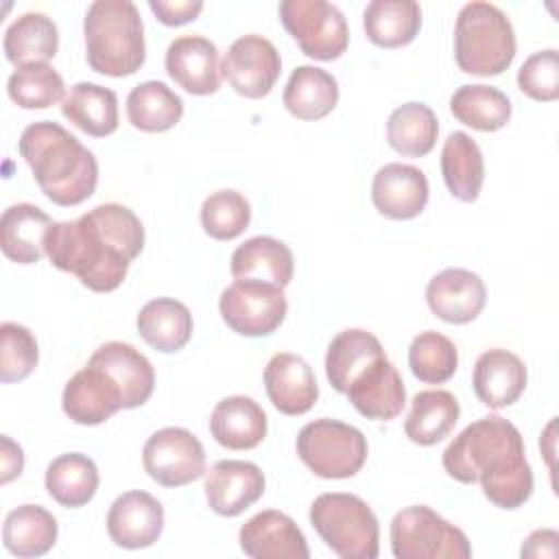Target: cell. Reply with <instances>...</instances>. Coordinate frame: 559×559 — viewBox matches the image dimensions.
<instances>
[{
	"instance_id": "b9f144b4",
	"label": "cell",
	"mask_w": 559,
	"mask_h": 559,
	"mask_svg": "<svg viewBox=\"0 0 559 559\" xmlns=\"http://www.w3.org/2000/svg\"><path fill=\"white\" fill-rule=\"evenodd\" d=\"M251 223V205L238 190H216L201 205V227L214 240H234Z\"/></svg>"
},
{
	"instance_id": "ffe728a7",
	"label": "cell",
	"mask_w": 559,
	"mask_h": 559,
	"mask_svg": "<svg viewBox=\"0 0 559 559\" xmlns=\"http://www.w3.org/2000/svg\"><path fill=\"white\" fill-rule=\"evenodd\" d=\"M428 179L411 166L391 162L378 168L371 183V201L376 210L391 221H411L419 216L428 203Z\"/></svg>"
},
{
	"instance_id": "1f68e13d",
	"label": "cell",
	"mask_w": 559,
	"mask_h": 559,
	"mask_svg": "<svg viewBox=\"0 0 559 559\" xmlns=\"http://www.w3.org/2000/svg\"><path fill=\"white\" fill-rule=\"evenodd\" d=\"M459 415L461 406L454 393L445 389H426L413 395L404 432L417 445H435L454 430Z\"/></svg>"
},
{
	"instance_id": "e0dca14e",
	"label": "cell",
	"mask_w": 559,
	"mask_h": 559,
	"mask_svg": "<svg viewBox=\"0 0 559 559\" xmlns=\"http://www.w3.org/2000/svg\"><path fill=\"white\" fill-rule=\"evenodd\" d=\"M61 406L74 424L98 426L124 408V402L109 373L87 362L66 382Z\"/></svg>"
},
{
	"instance_id": "f35d334b",
	"label": "cell",
	"mask_w": 559,
	"mask_h": 559,
	"mask_svg": "<svg viewBox=\"0 0 559 559\" xmlns=\"http://www.w3.org/2000/svg\"><path fill=\"white\" fill-rule=\"evenodd\" d=\"M450 111L465 127L491 133L511 120V100L498 87L469 83L450 96Z\"/></svg>"
},
{
	"instance_id": "ee69618b",
	"label": "cell",
	"mask_w": 559,
	"mask_h": 559,
	"mask_svg": "<svg viewBox=\"0 0 559 559\" xmlns=\"http://www.w3.org/2000/svg\"><path fill=\"white\" fill-rule=\"evenodd\" d=\"M518 87L533 100L559 98V55L555 48L533 52L518 70Z\"/></svg>"
},
{
	"instance_id": "d4e9b609",
	"label": "cell",
	"mask_w": 559,
	"mask_h": 559,
	"mask_svg": "<svg viewBox=\"0 0 559 559\" xmlns=\"http://www.w3.org/2000/svg\"><path fill=\"white\" fill-rule=\"evenodd\" d=\"M234 280H255L286 288L295 273L293 251L273 236H253L236 247L229 260Z\"/></svg>"
},
{
	"instance_id": "8fae6325",
	"label": "cell",
	"mask_w": 559,
	"mask_h": 559,
	"mask_svg": "<svg viewBox=\"0 0 559 559\" xmlns=\"http://www.w3.org/2000/svg\"><path fill=\"white\" fill-rule=\"evenodd\" d=\"M144 472L162 487H183L205 474V450L186 428L153 432L142 448Z\"/></svg>"
},
{
	"instance_id": "f6af8a7d",
	"label": "cell",
	"mask_w": 559,
	"mask_h": 559,
	"mask_svg": "<svg viewBox=\"0 0 559 559\" xmlns=\"http://www.w3.org/2000/svg\"><path fill=\"white\" fill-rule=\"evenodd\" d=\"M148 9L155 17L166 26H181L194 22L203 11V2L199 0H148Z\"/></svg>"
},
{
	"instance_id": "8d00e7d4",
	"label": "cell",
	"mask_w": 559,
	"mask_h": 559,
	"mask_svg": "<svg viewBox=\"0 0 559 559\" xmlns=\"http://www.w3.org/2000/svg\"><path fill=\"white\" fill-rule=\"evenodd\" d=\"M439 135V122L435 111L426 103H404L395 107L386 120V142L404 157L428 155Z\"/></svg>"
},
{
	"instance_id": "7dc6e473",
	"label": "cell",
	"mask_w": 559,
	"mask_h": 559,
	"mask_svg": "<svg viewBox=\"0 0 559 559\" xmlns=\"http://www.w3.org/2000/svg\"><path fill=\"white\" fill-rule=\"evenodd\" d=\"M522 557H557L559 555V533L552 528L533 531L520 550Z\"/></svg>"
},
{
	"instance_id": "60d3db41",
	"label": "cell",
	"mask_w": 559,
	"mask_h": 559,
	"mask_svg": "<svg viewBox=\"0 0 559 559\" xmlns=\"http://www.w3.org/2000/svg\"><path fill=\"white\" fill-rule=\"evenodd\" d=\"M7 94L22 109H48L63 100L66 85L50 63H33L9 76Z\"/></svg>"
},
{
	"instance_id": "d590c367",
	"label": "cell",
	"mask_w": 559,
	"mask_h": 559,
	"mask_svg": "<svg viewBox=\"0 0 559 559\" xmlns=\"http://www.w3.org/2000/svg\"><path fill=\"white\" fill-rule=\"evenodd\" d=\"M2 542L15 557H41L57 542V520L39 504H22L4 518Z\"/></svg>"
},
{
	"instance_id": "ac0fdd59",
	"label": "cell",
	"mask_w": 559,
	"mask_h": 559,
	"mask_svg": "<svg viewBox=\"0 0 559 559\" xmlns=\"http://www.w3.org/2000/svg\"><path fill=\"white\" fill-rule=\"evenodd\" d=\"M345 395L362 417L373 421L395 419L406 404L404 380L386 354L367 365Z\"/></svg>"
},
{
	"instance_id": "d6a6232c",
	"label": "cell",
	"mask_w": 559,
	"mask_h": 559,
	"mask_svg": "<svg viewBox=\"0 0 559 559\" xmlns=\"http://www.w3.org/2000/svg\"><path fill=\"white\" fill-rule=\"evenodd\" d=\"M362 28L380 48H402L421 28V7L415 0H373L362 11Z\"/></svg>"
},
{
	"instance_id": "5bb4252c",
	"label": "cell",
	"mask_w": 559,
	"mask_h": 559,
	"mask_svg": "<svg viewBox=\"0 0 559 559\" xmlns=\"http://www.w3.org/2000/svg\"><path fill=\"white\" fill-rule=\"evenodd\" d=\"M168 76L192 96L218 92L223 61L214 41L203 35H181L170 41L164 59Z\"/></svg>"
},
{
	"instance_id": "ab89813d",
	"label": "cell",
	"mask_w": 559,
	"mask_h": 559,
	"mask_svg": "<svg viewBox=\"0 0 559 559\" xmlns=\"http://www.w3.org/2000/svg\"><path fill=\"white\" fill-rule=\"evenodd\" d=\"M408 367L419 382L443 384L459 367L456 345L441 332H419L408 347Z\"/></svg>"
},
{
	"instance_id": "74e56055",
	"label": "cell",
	"mask_w": 559,
	"mask_h": 559,
	"mask_svg": "<svg viewBox=\"0 0 559 559\" xmlns=\"http://www.w3.org/2000/svg\"><path fill=\"white\" fill-rule=\"evenodd\" d=\"M183 116V100L162 81H144L127 96V118L144 133L173 129Z\"/></svg>"
},
{
	"instance_id": "4316f807",
	"label": "cell",
	"mask_w": 559,
	"mask_h": 559,
	"mask_svg": "<svg viewBox=\"0 0 559 559\" xmlns=\"http://www.w3.org/2000/svg\"><path fill=\"white\" fill-rule=\"evenodd\" d=\"M61 114L83 133L105 138L118 129V96L105 85L81 81L66 92Z\"/></svg>"
},
{
	"instance_id": "7a4b0ae2",
	"label": "cell",
	"mask_w": 559,
	"mask_h": 559,
	"mask_svg": "<svg viewBox=\"0 0 559 559\" xmlns=\"http://www.w3.org/2000/svg\"><path fill=\"white\" fill-rule=\"evenodd\" d=\"M441 461L450 478L463 485L480 483L485 498L500 509H520L533 493L524 439L500 415H487L465 426L443 450Z\"/></svg>"
},
{
	"instance_id": "484cf974",
	"label": "cell",
	"mask_w": 559,
	"mask_h": 559,
	"mask_svg": "<svg viewBox=\"0 0 559 559\" xmlns=\"http://www.w3.org/2000/svg\"><path fill=\"white\" fill-rule=\"evenodd\" d=\"M55 221L33 203H15L0 218V249L17 264H35L46 255V231Z\"/></svg>"
},
{
	"instance_id": "e575fe53",
	"label": "cell",
	"mask_w": 559,
	"mask_h": 559,
	"mask_svg": "<svg viewBox=\"0 0 559 559\" xmlns=\"http://www.w3.org/2000/svg\"><path fill=\"white\" fill-rule=\"evenodd\" d=\"M98 480L96 463L81 452H68L52 459L44 476L48 496L68 509L87 504L98 489Z\"/></svg>"
},
{
	"instance_id": "4dcf8cb0",
	"label": "cell",
	"mask_w": 559,
	"mask_h": 559,
	"mask_svg": "<svg viewBox=\"0 0 559 559\" xmlns=\"http://www.w3.org/2000/svg\"><path fill=\"white\" fill-rule=\"evenodd\" d=\"M284 107L299 120H321L338 103L336 79L317 66H297L284 87Z\"/></svg>"
},
{
	"instance_id": "7bdbcfd3",
	"label": "cell",
	"mask_w": 559,
	"mask_h": 559,
	"mask_svg": "<svg viewBox=\"0 0 559 559\" xmlns=\"http://www.w3.org/2000/svg\"><path fill=\"white\" fill-rule=\"evenodd\" d=\"M0 380L22 382L26 380L39 360V347L33 332L20 323L4 321L0 325Z\"/></svg>"
},
{
	"instance_id": "9a60e30c",
	"label": "cell",
	"mask_w": 559,
	"mask_h": 559,
	"mask_svg": "<svg viewBox=\"0 0 559 559\" xmlns=\"http://www.w3.org/2000/svg\"><path fill=\"white\" fill-rule=\"evenodd\" d=\"M426 301L435 317L445 323L463 325L474 321L487 301V288L478 273L461 266H450L430 277Z\"/></svg>"
},
{
	"instance_id": "44dd1931",
	"label": "cell",
	"mask_w": 559,
	"mask_h": 559,
	"mask_svg": "<svg viewBox=\"0 0 559 559\" xmlns=\"http://www.w3.org/2000/svg\"><path fill=\"white\" fill-rule=\"evenodd\" d=\"M264 389L271 404L284 415H304L319 400L312 367L297 354L280 352L264 367Z\"/></svg>"
},
{
	"instance_id": "2e32d148",
	"label": "cell",
	"mask_w": 559,
	"mask_h": 559,
	"mask_svg": "<svg viewBox=\"0 0 559 559\" xmlns=\"http://www.w3.org/2000/svg\"><path fill=\"white\" fill-rule=\"evenodd\" d=\"M164 531V507L148 491L133 489L118 496L107 513V533L120 548L153 546Z\"/></svg>"
},
{
	"instance_id": "3957f363",
	"label": "cell",
	"mask_w": 559,
	"mask_h": 559,
	"mask_svg": "<svg viewBox=\"0 0 559 559\" xmlns=\"http://www.w3.org/2000/svg\"><path fill=\"white\" fill-rule=\"evenodd\" d=\"M39 190L57 205L72 207L87 201L98 183V162L76 135L59 122L28 124L17 142Z\"/></svg>"
},
{
	"instance_id": "c3c4849f",
	"label": "cell",
	"mask_w": 559,
	"mask_h": 559,
	"mask_svg": "<svg viewBox=\"0 0 559 559\" xmlns=\"http://www.w3.org/2000/svg\"><path fill=\"white\" fill-rule=\"evenodd\" d=\"M552 428H555V419L546 426V432H544V437L539 439V448L544 450V454H546V459H548L550 469H552V454H555V437H552Z\"/></svg>"
},
{
	"instance_id": "f546056e",
	"label": "cell",
	"mask_w": 559,
	"mask_h": 559,
	"mask_svg": "<svg viewBox=\"0 0 559 559\" xmlns=\"http://www.w3.org/2000/svg\"><path fill=\"white\" fill-rule=\"evenodd\" d=\"M441 175L454 199L463 203L478 199L485 181V159L469 133L454 131L448 135L441 148Z\"/></svg>"
},
{
	"instance_id": "83f0119b",
	"label": "cell",
	"mask_w": 559,
	"mask_h": 559,
	"mask_svg": "<svg viewBox=\"0 0 559 559\" xmlns=\"http://www.w3.org/2000/svg\"><path fill=\"white\" fill-rule=\"evenodd\" d=\"M140 336L157 352L173 354L188 345L192 338V314L186 304L173 297H157L144 304L138 312Z\"/></svg>"
},
{
	"instance_id": "7402d4cb",
	"label": "cell",
	"mask_w": 559,
	"mask_h": 559,
	"mask_svg": "<svg viewBox=\"0 0 559 559\" xmlns=\"http://www.w3.org/2000/svg\"><path fill=\"white\" fill-rule=\"evenodd\" d=\"M528 382V373H526V365L524 360L502 347H493L483 352L476 362H474V371H472V386L476 397L493 408H507L511 404H515Z\"/></svg>"
},
{
	"instance_id": "52a82bcc",
	"label": "cell",
	"mask_w": 559,
	"mask_h": 559,
	"mask_svg": "<svg viewBox=\"0 0 559 559\" xmlns=\"http://www.w3.org/2000/svg\"><path fill=\"white\" fill-rule=\"evenodd\" d=\"M297 456L319 478L356 476L369 454L367 437L352 424L321 417L306 424L295 441Z\"/></svg>"
},
{
	"instance_id": "30bf717a",
	"label": "cell",
	"mask_w": 559,
	"mask_h": 559,
	"mask_svg": "<svg viewBox=\"0 0 559 559\" xmlns=\"http://www.w3.org/2000/svg\"><path fill=\"white\" fill-rule=\"evenodd\" d=\"M218 310L229 330L240 336H266L286 319L288 304L284 288L255 282L234 280L218 299Z\"/></svg>"
},
{
	"instance_id": "f1b7e54d",
	"label": "cell",
	"mask_w": 559,
	"mask_h": 559,
	"mask_svg": "<svg viewBox=\"0 0 559 559\" xmlns=\"http://www.w3.org/2000/svg\"><path fill=\"white\" fill-rule=\"evenodd\" d=\"M2 46L15 68L48 63L59 50V31L46 13L28 11L9 24Z\"/></svg>"
},
{
	"instance_id": "4fadbf2b",
	"label": "cell",
	"mask_w": 559,
	"mask_h": 559,
	"mask_svg": "<svg viewBox=\"0 0 559 559\" xmlns=\"http://www.w3.org/2000/svg\"><path fill=\"white\" fill-rule=\"evenodd\" d=\"M205 500L223 518H236L255 504L266 487L264 472L251 461L223 459L205 469Z\"/></svg>"
},
{
	"instance_id": "9c48e42d",
	"label": "cell",
	"mask_w": 559,
	"mask_h": 559,
	"mask_svg": "<svg viewBox=\"0 0 559 559\" xmlns=\"http://www.w3.org/2000/svg\"><path fill=\"white\" fill-rule=\"evenodd\" d=\"M277 11L288 35L310 59L334 61L347 50L349 28L336 4L325 0H284Z\"/></svg>"
},
{
	"instance_id": "ba28073f",
	"label": "cell",
	"mask_w": 559,
	"mask_h": 559,
	"mask_svg": "<svg viewBox=\"0 0 559 559\" xmlns=\"http://www.w3.org/2000/svg\"><path fill=\"white\" fill-rule=\"evenodd\" d=\"M391 550L397 559H469L467 535L426 504H411L391 520Z\"/></svg>"
},
{
	"instance_id": "bcb514c9",
	"label": "cell",
	"mask_w": 559,
	"mask_h": 559,
	"mask_svg": "<svg viewBox=\"0 0 559 559\" xmlns=\"http://www.w3.org/2000/svg\"><path fill=\"white\" fill-rule=\"evenodd\" d=\"M0 467H2V472H0V483L2 485H9L24 469V452L7 435L0 437Z\"/></svg>"
},
{
	"instance_id": "cb8c5ba5",
	"label": "cell",
	"mask_w": 559,
	"mask_h": 559,
	"mask_svg": "<svg viewBox=\"0 0 559 559\" xmlns=\"http://www.w3.org/2000/svg\"><path fill=\"white\" fill-rule=\"evenodd\" d=\"M266 430V413L249 395H229L210 415V432L227 450H253L264 441Z\"/></svg>"
},
{
	"instance_id": "d6986e66",
	"label": "cell",
	"mask_w": 559,
	"mask_h": 559,
	"mask_svg": "<svg viewBox=\"0 0 559 559\" xmlns=\"http://www.w3.org/2000/svg\"><path fill=\"white\" fill-rule=\"evenodd\" d=\"M240 548L253 559H308V542L301 528L282 511L266 509L240 526Z\"/></svg>"
},
{
	"instance_id": "5b68a950",
	"label": "cell",
	"mask_w": 559,
	"mask_h": 559,
	"mask_svg": "<svg viewBox=\"0 0 559 559\" xmlns=\"http://www.w3.org/2000/svg\"><path fill=\"white\" fill-rule=\"evenodd\" d=\"M515 57V31L502 9L491 2H467L454 24V59L465 74H502Z\"/></svg>"
},
{
	"instance_id": "7c38bea8",
	"label": "cell",
	"mask_w": 559,
	"mask_h": 559,
	"mask_svg": "<svg viewBox=\"0 0 559 559\" xmlns=\"http://www.w3.org/2000/svg\"><path fill=\"white\" fill-rule=\"evenodd\" d=\"M282 72V59L273 41L262 35L238 37L223 57V76L245 98L266 96Z\"/></svg>"
},
{
	"instance_id": "6da1fadb",
	"label": "cell",
	"mask_w": 559,
	"mask_h": 559,
	"mask_svg": "<svg viewBox=\"0 0 559 559\" xmlns=\"http://www.w3.org/2000/svg\"><path fill=\"white\" fill-rule=\"evenodd\" d=\"M142 249V221L120 203H100L76 221H55L44 240L50 264L94 293L116 290Z\"/></svg>"
},
{
	"instance_id": "8992f818",
	"label": "cell",
	"mask_w": 559,
	"mask_h": 559,
	"mask_svg": "<svg viewBox=\"0 0 559 559\" xmlns=\"http://www.w3.org/2000/svg\"><path fill=\"white\" fill-rule=\"evenodd\" d=\"M310 524L325 546L343 559H376L380 526L371 507L356 493H321L310 504Z\"/></svg>"
},
{
	"instance_id": "603a6c76",
	"label": "cell",
	"mask_w": 559,
	"mask_h": 559,
	"mask_svg": "<svg viewBox=\"0 0 559 559\" xmlns=\"http://www.w3.org/2000/svg\"><path fill=\"white\" fill-rule=\"evenodd\" d=\"M87 362L109 373V378L118 384L122 393L124 408H138L146 404L148 397L153 395V389H155L153 365L133 345L122 341L103 343Z\"/></svg>"
},
{
	"instance_id": "277c9868",
	"label": "cell",
	"mask_w": 559,
	"mask_h": 559,
	"mask_svg": "<svg viewBox=\"0 0 559 559\" xmlns=\"http://www.w3.org/2000/svg\"><path fill=\"white\" fill-rule=\"evenodd\" d=\"M87 66L107 76L135 74L146 59L144 22L131 0H96L83 17Z\"/></svg>"
},
{
	"instance_id": "836d02e7",
	"label": "cell",
	"mask_w": 559,
	"mask_h": 559,
	"mask_svg": "<svg viewBox=\"0 0 559 559\" xmlns=\"http://www.w3.org/2000/svg\"><path fill=\"white\" fill-rule=\"evenodd\" d=\"M384 356L382 343L378 336L362 328H349L338 332L325 354V376L334 391L345 393L354 378L371 365L376 358Z\"/></svg>"
}]
</instances>
